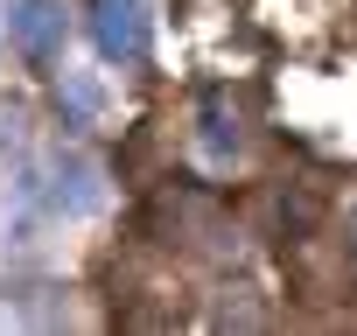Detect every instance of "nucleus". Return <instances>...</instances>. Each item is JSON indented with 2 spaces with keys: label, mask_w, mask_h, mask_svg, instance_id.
Returning a JSON list of instances; mask_svg holds the SVG:
<instances>
[{
  "label": "nucleus",
  "mask_w": 357,
  "mask_h": 336,
  "mask_svg": "<svg viewBox=\"0 0 357 336\" xmlns=\"http://www.w3.org/2000/svg\"><path fill=\"white\" fill-rule=\"evenodd\" d=\"M63 36H70L63 0H8V43H15L36 70H56V63H63Z\"/></svg>",
  "instance_id": "1"
},
{
  "label": "nucleus",
  "mask_w": 357,
  "mask_h": 336,
  "mask_svg": "<svg viewBox=\"0 0 357 336\" xmlns=\"http://www.w3.org/2000/svg\"><path fill=\"white\" fill-rule=\"evenodd\" d=\"M91 43L105 63H147V49H154L147 8L140 0H91Z\"/></svg>",
  "instance_id": "2"
},
{
  "label": "nucleus",
  "mask_w": 357,
  "mask_h": 336,
  "mask_svg": "<svg viewBox=\"0 0 357 336\" xmlns=\"http://www.w3.org/2000/svg\"><path fill=\"white\" fill-rule=\"evenodd\" d=\"M56 211H70V217L98 211V176H91V161H56Z\"/></svg>",
  "instance_id": "3"
},
{
  "label": "nucleus",
  "mask_w": 357,
  "mask_h": 336,
  "mask_svg": "<svg viewBox=\"0 0 357 336\" xmlns=\"http://www.w3.org/2000/svg\"><path fill=\"white\" fill-rule=\"evenodd\" d=\"M91 112H98V84L91 77H63V126H91Z\"/></svg>",
  "instance_id": "4"
}]
</instances>
